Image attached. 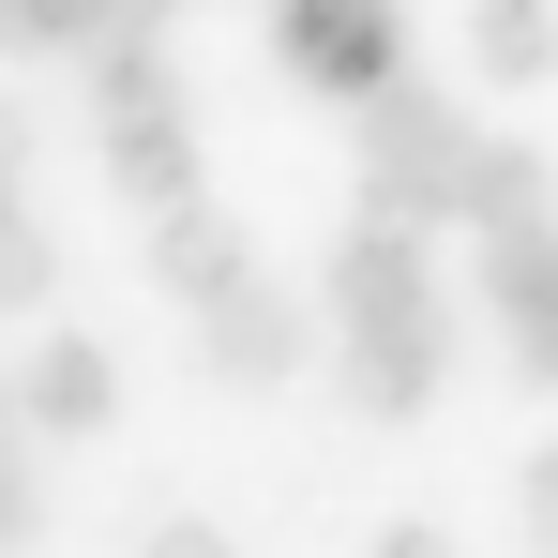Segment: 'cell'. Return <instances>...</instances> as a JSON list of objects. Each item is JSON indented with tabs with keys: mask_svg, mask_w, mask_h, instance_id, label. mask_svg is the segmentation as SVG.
Listing matches in <instances>:
<instances>
[{
	"mask_svg": "<svg viewBox=\"0 0 558 558\" xmlns=\"http://www.w3.org/2000/svg\"><path fill=\"white\" fill-rule=\"evenodd\" d=\"M332 377H348V408H438V348H453V317H438V242L423 227H392L363 211L348 242H332Z\"/></svg>",
	"mask_w": 558,
	"mask_h": 558,
	"instance_id": "6da1fadb",
	"label": "cell"
},
{
	"mask_svg": "<svg viewBox=\"0 0 558 558\" xmlns=\"http://www.w3.org/2000/svg\"><path fill=\"white\" fill-rule=\"evenodd\" d=\"M92 121H106L121 196H151V211H182V196H196V121H182V92H167L151 46H106V61H92Z\"/></svg>",
	"mask_w": 558,
	"mask_h": 558,
	"instance_id": "7a4b0ae2",
	"label": "cell"
},
{
	"mask_svg": "<svg viewBox=\"0 0 558 558\" xmlns=\"http://www.w3.org/2000/svg\"><path fill=\"white\" fill-rule=\"evenodd\" d=\"M272 31H287V61L332 106H377L408 76V15H392V0H272Z\"/></svg>",
	"mask_w": 558,
	"mask_h": 558,
	"instance_id": "3957f363",
	"label": "cell"
},
{
	"mask_svg": "<svg viewBox=\"0 0 558 558\" xmlns=\"http://www.w3.org/2000/svg\"><path fill=\"white\" fill-rule=\"evenodd\" d=\"M483 302L513 317V363L558 377V211H513V227H483Z\"/></svg>",
	"mask_w": 558,
	"mask_h": 558,
	"instance_id": "277c9868",
	"label": "cell"
},
{
	"mask_svg": "<svg viewBox=\"0 0 558 558\" xmlns=\"http://www.w3.org/2000/svg\"><path fill=\"white\" fill-rule=\"evenodd\" d=\"M15 423H31V438H106V423H121V363H106L92 332H46V348L15 363Z\"/></svg>",
	"mask_w": 558,
	"mask_h": 558,
	"instance_id": "5b68a950",
	"label": "cell"
},
{
	"mask_svg": "<svg viewBox=\"0 0 558 558\" xmlns=\"http://www.w3.org/2000/svg\"><path fill=\"white\" fill-rule=\"evenodd\" d=\"M196 348H211V377H242V392H257V377H287L317 332H302V302H287V287H227V302H196Z\"/></svg>",
	"mask_w": 558,
	"mask_h": 558,
	"instance_id": "8992f818",
	"label": "cell"
},
{
	"mask_svg": "<svg viewBox=\"0 0 558 558\" xmlns=\"http://www.w3.org/2000/svg\"><path fill=\"white\" fill-rule=\"evenodd\" d=\"M151 272L182 287V302H227V287H257V257H242V227L211 196H182V211H151Z\"/></svg>",
	"mask_w": 558,
	"mask_h": 558,
	"instance_id": "52a82bcc",
	"label": "cell"
},
{
	"mask_svg": "<svg viewBox=\"0 0 558 558\" xmlns=\"http://www.w3.org/2000/svg\"><path fill=\"white\" fill-rule=\"evenodd\" d=\"M468 61H483L498 92L558 76V0H468Z\"/></svg>",
	"mask_w": 558,
	"mask_h": 558,
	"instance_id": "ba28073f",
	"label": "cell"
},
{
	"mask_svg": "<svg viewBox=\"0 0 558 558\" xmlns=\"http://www.w3.org/2000/svg\"><path fill=\"white\" fill-rule=\"evenodd\" d=\"M46 287H61V257H46V227H31V196L0 182V317H31Z\"/></svg>",
	"mask_w": 558,
	"mask_h": 558,
	"instance_id": "9c48e42d",
	"label": "cell"
},
{
	"mask_svg": "<svg viewBox=\"0 0 558 558\" xmlns=\"http://www.w3.org/2000/svg\"><path fill=\"white\" fill-rule=\"evenodd\" d=\"M31 513H46V498H31V423H15V392H0V558L31 544Z\"/></svg>",
	"mask_w": 558,
	"mask_h": 558,
	"instance_id": "30bf717a",
	"label": "cell"
},
{
	"mask_svg": "<svg viewBox=\"0 0 558 558\" xmlns=\"http://www.w3.org/2000/svg\"><path fill=\"white\" fill-rule=\"evenodd\" d=\"M151 558H242V544H227V529H196V513H182V529H167Z\"/></svg>",
	"mask_w": 558,
	"mask_h": 558,
	"instance_id": "8fae6325",
	"label": "cell"
},
{
	"mask_svg": "<svg viewBox=\"0 0 558 558\" xmlns=\"http://www.w3.org/2000/svg\"><path fill=\"white\" fill-rule=\"evenodd\" d=\"M529 513H544V544H558V453H544V468H529Z\"/></svg>",
	"mask_w": 558,
	"mask_h": 558,
	"instance_id": "7c38bea8",
	"label": "cell"
},
{
	"mask_svg": "<svg viewBox=\"0 0 558 558\" xmlns=\"http://www.w3.org/2000/svg\"><path fill=\"white\" fill-rule=\"evenodd\" d=\"M377 558H453V544H438V529H392V544H377Z\"/></svg>",
	"mask_w": 558,
	"mask_h": 558,
	"instance_id": "4fadbf2b",
	"label": "cell"
}]
</instances>
